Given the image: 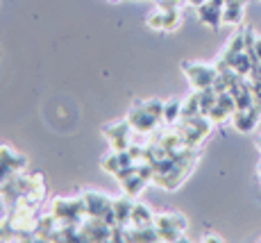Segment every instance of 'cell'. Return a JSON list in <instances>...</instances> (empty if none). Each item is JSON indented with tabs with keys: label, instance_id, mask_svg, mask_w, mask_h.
<instances>
[{
	"label": "cell",
	"instance_id": "d4e9b609",
	"mask_svg": "<svg viewBox=\"0 0 261 243\" xmlns=\"http://www.w3.org/2000/svg\"><path fill=\"white\" fill-rule=\"evenodd\" d=\"M254 57H257L259 62H261V37L254 39Z\"/></svg>",
	"mask_w": 261,
	"mask_h": 243
},
{
	"label": "cell",
	"instance_id": "cb8c5ba5",
	"mask_svg": "<svg viewBox=\"0 0 261 243\" xmlns=\"http://www.w3.org/2000/svg\"><path fill=\"white\" fill-rule=\"evenodd\" d=\"M250 89H252L254 105H257V107H261V82H250Z\"/></svg>",
	"mask_w": 261,
	"mask_h": 243
},
{
	"label": "cell",
	"instance_id": "7402d4cb",
	"mask_svg": "<svg viewBox=\"0 0 261 243\" xmlns=\"http://www.w3.org/2000/svg\"><path fill=\"white\" fill-rule=\"evenodd\" d=\"M148 28L150 30H157V32H164V12H162V9H157V12L150 14Z\"/></svg>",
	"mask_w": 261,
	"mask_h": 243
},
{
	"label": "cell",
	"instance_id": "30bf717a",
	"mask_svg": "<svg viewBox=\"0 0 261 243\" xmlns=\"http://www.w3.org/2000/svg\"><path fill=\"white\" fill-rule=\"evenodd\" d=\"M259 116H261V107L252 105L248 109H237L232 114V123L239 132H252L254 125L259 123Z\"/></svg>",
	"mask_w": 261,
	"mask_h": 243
},
{
	"label": "cell",
	"instance_id": "4316f807",
	"mask_svg": "<svg viewBox=\"0 0 261 243\" xmlns=\"http://www.w3.org/2000/svg\"><path fill=\"white\" fill-rule=\"evenodd\" d=\"M187 3H189V5H193V7H195V9H198V7H200V5L209 3V0H187Z\"/></svg>",
	"mask_w": 261,
	"mask_h": 243
},
{
	"label": "cell",
	"instance_id": "7c38bea8",
	"mask_svg": "<svg viewBox=\"0 0 261 243\" xmlns=\"http://www.w3.org/2000/svg\"><path fill=\"white\" fill-rule=\"evenodd\" d=\"M134 200L132 196L123 193L120 198L114 200V214H116L118 225H129V218H132V209H134Z\"/></svg>",
	"mask_w": 261,
	"mask_h": 243
},
{
	"label": "cell",
	"instance_id": "ac0fdd59",
	"mask_svg": "<svg viewBox=\"0 0 261 243\" xmlns=\"http://www.w3.org/2000/svg\"><path fill=\"white\" fill-rule=\"evenodd\" d=\"M28 198H32L34 202H39V205H41V200L46 198V182H43L41 173H32V184H30Z\"/></svg>",
	"mask_w": 261,
	"mask_h": 243
},
{
	"label": "cell",
	"instance_id": "9c48e42d",
	"mask_svg": "<svg viewBox=\"0 0 261 243\" xmlns=\"http://www.w3.org/2000/svg\"><path fill=\"white\" fill-rule=\"evenodd\" d=\"M82 202H84V211H87V216H95V218H102L105 216V211L112 207V198L109 196H105V193H100V191H91V189H87V191H82Z\"/></svg>",
	"mask_w": 261,
	"mask_h": 243
},
{
	"label": "cell",
	"instance_id": "3957f363",
	"mask_svg": "<svg viewBox=\"0 0 261 243\" xmlns=\"http://www.w3.org/2000/svg\"><path fill=\"white\" fill-rule=\"evenodd\" d=\"M198 157H200V153L189 155V157H182V159L175 161V166L168 171V173L157 175L152 182H154L157 186H162V189H166V191H175V189H177V186L182 184V182L191 175V171H193V166H195V161H198Z\"/></svg>",
	"mask_w": 261,
	"mask_h": 243
},
{
	"label": "cell",
	"instance_id": "8fae6325",
	"mask_svg": "<svg viewBox=\"0 0 261 243\" xmlns=\"http://www.w3.org/2000/svg\"><path fill=\"white\" fill-rule=\"evenodd\" d=\"M223 7H225V0H209V3L200 5L198 7L200 21L209 25V28H218L223 23Z\"/></svg>",
	"mask_w": 261,
	"mask_h": 243
},
{
	"label": "cell",
	"instance_id": "ffe728a7",
	"mask_svg": "<svg viewBox=\"0 0 261 243\" xmlns=\"http://www.w3.org/2000/svg\"><path fill=\"white\" fill-rule=\"evenodd\" d=\"M139 103H141L143 107L150 111V114L159 116V118L164 120V103H162V100H157V98H150V100H139Z\"/></svg>",
	"mask_w": 261,
	"mask_h": 243
},
{
	"label": "cell",
	"instance_id": "44dd1931",
	"mask_svg": "<svg viewBox=\"0 0 261 243\" xmlns=\"http://www.w3.org/2000/svg\"><path fill=\"white\" fill-rule=\"evenodd\" d=\"M207 116H209V118H212V123H225V120H227V118H232V114H229L227 109H223V107H220L218 103H216L214 107L209 109V114H207Z\"/></svg>",
	"mask_w": 261,
	"mask_h": 243
},
{
	"label": "cell",
	"instance_id": "2e32d148",
	"mask_svg": "<svg viewBox=\"0 0 261 243\" xmlns=\"http://www.w3.org/2000/svg\"><path fill=\"white\" fill-rule=\"evenodd\" d=\"M182 118V103L179 100H168L164 103V123L166 125H177Z\"/></svg>",
	"mask_w": 261,
	"mask_h": 243
},
{
	"label": "cell",
	"instance_id": "7a4b0ae2",
	"mask_svg": "<svg viewBox=\"0 0 261 243\" xmlns=\"http://www.w3.org/2000/svg\"><path fill=\"white\" fill-rule=\"evenodd\" d=\"M187 225H189L187 216L177 214V211H168V214L154 216V227H157L162 241H189L187 236H184Z\"/></svg>",
	"mask_w": 261,
	"mask_h": 243
},
{
	"label": "cell",
	"instance_id": "603a6c76",
	"mask_svg": "<svg viewBox=\"0 0 261 243\" xmlns=\"http://www.w3.org/2000/svg\"><path fill=\"white\" fill-rule=\"evenodd\" d=\"M16 239V234H14V230L7 225V221L0 223V241H14Z\"/></svg>",
	"mask_w": 261,
	"mask_h": 243
},
{
	"label": "cell",
	"instance_id": "83f0119b",
	"mask_svg": "<svg viewBox=\"0 0 261 243\" xmlns=\"http://www.w3.org/2000/svg\"><path fill=\"white\" fill-rule=\"evenodd\" d=\"M259 175H261V166H259Z\"/></svg>",
	"mask_w": 261,
	"mask_h": 243
},
{
	"label": "cell",
	"instance_id": "277c9868",
	"mask_svg": "<svg viewBox=\"0 0 261 243\" xmlns=\"http://www.w3.org/2000/svg\"><path fill=\"white\" fill-rule=\"evenodd\" d=\"M50 214L59 223H73V225H80L87 218L82 196H77V198H55L50 205Z\"/></svg>",
	"mask_w": 261,
	"mask_h": 243
},
{
	"label": "cell",
	"instance_id": "484cf974",
	"mask_svg": "<svg viewBox=\"0 0 261 243\" xmlns=\"http://www.w3.org/2000/svg\"><path fill=\"white\" fill-rule=\"evenodd\" d=\"M202 241H207V243H220L223 239H220V236H216V234H207Z\"/></svg>",
	"mask_w": 261,
	"mask_h": 243
},
{
	"label": "cell",
	"instance_id": "ba28073f",
	"mask_svg": "<svg viewBox=\"0 0 261 243\" xmlns=\"http://www.w3.org/2000/svg\"><path fill=\"white\" fill-rule=\"evenodd\" d=\"M25 166H28V157L16 153L9 145H0V182H5L18 171H25Z\"/></svg>",
	"mask_w": 261,
	"mask_h": 243
},
{
	"label": "cell",
	"instance_id": "5bb4252c",
	"mask_svg": "<svg viewBox=\"0 0 261 243\" xmlns=\"http://www.w3.org/2000/svg\"><path fill=\"white\" fill-rule=\"evenodd\" d=\"M145 184H148V180H145L139 171H134L132 175H127V177L120 180V189H123V193L132 196V198H137V196L141 193V191L145 189Z\"/></svg>",
	"mask_w": 261,
	"mask_h": 243
},
{
	"label": "cell",
	"instance_id": "e0dca14e",
	"mask_svg": "<svg viewBox=\"0 0 261 243\" xmlns=\"http://www.w3.org/2000/svg\"><path fill=\"white\" fill-rule=\"evenodd\" d=\"M198 114H202V107H200V91H193L182 103V118H193V116H198Z\"/></svg>",
	"mask_w": 261,
	"mask_h": 243
},
{
	"label": "cell",
	"instance_id": "6da1fadb",
	"mask_svg": "<svg viewBox=\"0 0 261 243\" xmlns=\"http://www.w3.org/2000/svg\"><path fill=\"white\" fill-rule=\"evenodd\" d=\"M212 125L214 123L207 114H198V116H193V118H182L177 128H179V132H182L184 143L191 145V148H200V143L212 132Z\"/></svg>",
	"mask_w": 261,
	"mask_h": 243
},
{
	"label": "cell",
	"instance_id": "8992f818",
	"mask_svg": "<svg viewBox=\"0 0 261 243\" xmlns=\"http://www.w3.org/2000/svg\"><path fill=\"white\" fill-rule=\"evenodd\" d=\"M105 139L109 141L112 150H127L132 145V136H134V128L129 125L127 118L114 120V123H107L102 128Z\"/></svg>",
	"mask_w": 261,
	"mask_h": 243
},
{
	"label": "cell",
	"instance_id": "f1b7e54d",
	"mask_svg": "<svg viewBox=\"0 0 261 243\" xmlns=\"http://www.w3.org/2000/svg\"><path fill=\"white\" fill-rule=\"evenodd\" d=\"M112 3H114V0H112Z\"/></svg>",
	"mask_w": 261,
	"mask_h": 243
},
{
	"label": "cell",
	"instance_id": "d6986e66",
	"mask_svg": "<svg viewBox=\"0 0 261 243\" xmlns=\"http://www.w3.org/2000/svg\"><path fill=\"white\" fill-rule=\"evenodd\" d=\"M162 12H164V32H175L182 25L179 9H162Z\"/></svg>",
	"mask_w": 261,
	"mask_h": 243
},
{
	"label": "cell",
	"instance_id": "4fadbf2b",
	"mask_svg": "<svg viewBox=\"0 0 261 243\" xmlns=\"http://www.w3.org/2000/svg\"><path fill=\"white\" fill-rule=\"evenodd\" d=\"M129 225H132V227H148V225H154V214H152V209H150L145 202H134Z\"/></svg>",
	"mask_w": 261,
	"mask_h": 243
},
{
	"label": "cell",
	"instance_id": "52a82bcc",
	"mask_svg": "<svg viewBox=\"0 0 261 243\" xmlns=\"http://www.w3.org/2000/svg\"><path fill=\"white\" fill-rule=\"evenodd\" d=\"M127 120H129V125L134 128V134H152L154 130H157V125H159V120L162 118L154 116V114H150L141 103H137L132 109H129Z\"/></svg>",
	"mask_w": 261,
	"mask_h": 243
},
{
	"label": "cell",
	"instance_id": "5b68a950",
	"mask_svg": "<svg viewBox=\"0 0 261 243\" xmlns=\"http://www.w3.org/2000/svg\"><path fill=\"white\" fill-rule=\"evenodd\" d=\"M182 70H184V75L189 78L191 87H193L195 91H202V89L214 87L216 75H218V68H216V66L200 64V62H184Z\"/></svg>",
	"mask_w": 261,
	"mask_h": 243
},
{
	"label": "cell",
	"instance_id": "9a60e30c",
	"mask_svg": "<svg viewBox=\"0 0 261 243\" xmlns=\"http://www.w3.org/2000/svg\"><path fill=\"white\" fill-rule=\"evenodd\" d=\"M245 0H229L223 7V23L227 25H241L243 23V9H245Z\"/></svg>",
	"mask_w": 261,
	"mask_h": 243
}]
</instances>
